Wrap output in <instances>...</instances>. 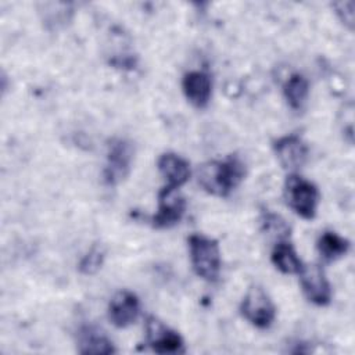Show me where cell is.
<instances>
[{"mask_svg":"<svg viewBox=\"0 0 355 355\" xmlns=\"http://www.w3.org/2000/svg\"><path fill=\"white\" fill-rule=\"evenodd\" d=\"M176 190L165 186L158 193V212L153 216L155 227H171L182 219L186 201Z\"/></svg>","mask_w":355,"mask_h":355,"instance_id":"cell-7","label":"cell"},{"mask_svg":"<svg viewBox=\"0 0 355 355\" xmlns=\"http://www.w3.org/2000/svg\"><path fill=\"white\" fill-rule=\"evenodd\" d=\"M272 262L283 273H298L302 268V262L297 257L295 250L290 243H279L272 252Z\"/></svg>","mask_w":355,"mask_h":355,"instance_id":"cell-16","label":"cell"},{"mask_svg":"<svg viewBox=\"0 0 355 355\" xmlns=\"http://www.w3.org/2000/svg\"><path fill=\"white\" fill-rule=\"evenodd\" d=\"M190 259L194 272L207 282H215L220 272V251L215 240L193 234L189 239Z\"/></svg>","mask_w":355,"mask_h":355,"instance_id":"cell-2","label":"cell"},{"mask_svg":"<svg viewBox=\"0 0 355 355\" xmlns=\"http://www.w3.org/2000/svg\"><path fill=\"white\" fill-rule=\"evenodd\" d=\"M133 159V146L125 139H114L108 144L107 164L104 168V182L115 186L122 182L129 171Z\"/></svg>","mask_w":355,"mask_h":355,"instance_id":"cell-4","label":"cell"},{"mask_svg":"<svg viewBox=\"0 0 355 355\" xmlns=\"http://www.w3.org/2000/svg\"><path fill=\"white\" fill-rule=\"evenodd\" d=\"M318 250L326 262H331L347 254L349 250V243L337 233L324 232L318 240Z\"/></svg>","mask_w":355,"mask_h":355,"instance_id":"cell-14","label":"cell"},{"mask_svg":"<svg viewBox=\"0 0 355 355\" xmlns=\"http://www.w3.org/2000/svg\"><path fill=\"white\" fill-rule=\"evenodd\" d=\"M147 343L158 354L184 352L182 337L154 318L147 319Z\"/></svg>","mask_w":355,"mask_h":355,"instance_id":"cell-8","label":"cell"},{"mask_svg":"<svg viewBox=\"0 0 355 355\" xmlns=\"http://www.w3.org/2000/svg\"><path fill=\"white\" fill-rule=\"evenodd\" d=\"M245 175L244 164L237 157L209 161L198 169V183L209 194L226 197Z\"/></svg>","mask_w":355,"mask_h":355,"instance_id":"cell-1","label":"cell"},{"mask_svg":"<svg viewBox=\"0 0 355 355\" xmlns=\"http://www.w3.org/2000/svg\"><path fill=\"white\" fill-rule=\"evenodd\" d=\"M243 316L259 329H268L275 319V305L263 288L252 286L241 302Z\"/></svg>","mask_w":355,"mask_h":355,"instance_id":"cell-5","label":"cell"},{"mask_svg":"<svg viewBox=\"0 0 355 355\" xmlns=\"http://www.w3.org/2000/svg\"><path fill=\"white\" fill-rule=\"evenodd\" d=\"M80 354H112L115 348L111 340L94 327H83L78 334Z\"/></svg>","mask_w":355,"mask_h":355,"instance_id":"cell-13","label":"cell"},{"mask_svg":"<svg viewBox=\"0 0 355 355\" xmlns=\"http://www.w3.org/2000/svg\"><path fill=\"white\" fill-rule=\"evenodd\" d=\"M284 196L287 204L304 219H313L319 202L316 186L298 175H290L286 179Z\"/></svg>","mask_w":355,"mask_h":355,"instance_id":"cell-3","label":"cell"},{"mask_svg":"<svg viewBox=\"0 0 355 355\" xmlns=\"http://www.w3.org/2000/svg\"><path fill=\"white\" fill-rule=\"evenodd\" d=\"M284 97L293 110H301L309 93L308 80L301 73L291 75L283 86Z\"/></svg>","mask_w":355,"mask_h":355,"instance_id":"cell-15","label":"cell"},{"mask_svg":"<svg viewBox=\"0 0 355 355\" xmlns=\"http://www.w3.org/2000/svg\"><path fill=\"white\" fill-rule=\"evenodd\" d=\"M354 1H338L333 4V8L336 10V14L338 15V18L341 19V22L344 25H347L349 29L354 28Z\"/></svg>","mask_w":355,"mask_h":355,"instance_id":"cell-18","label":"cell"},{"mask_svg":"<svg viewBox=\"0 0 355 355\" xmlns=\"http://www.w3.org/2000/svg\"><path fill=\"white\" fill-rule=\"evenodd\" d=\"M183 92L186 98L197 108H204L211 98L212 82L208 73L191 71L183 78Z\"/></svg>","mask_w":355,"mask_h":355,"instance_id":"cell-11","label":"cell"},{"mask_svg":"<svg viewBox=\"0 0 355 355\" xmlns=\"http://www.w3.org/2000/svg\"><path fill=\"white\" fill-rule=\"evenodd\" d=\"M104 262V250L101 245H93L92 250L80 259L79 270L83 275L96 273Z\"/></svg>","mask_w":355,"mask_h":355,"instance_id":"cell-17","label":"cell"},{"mask_svg":"<svg viewBox=\"0 0 355 355\" xmlns=\"http://www.w3.org/2000/svg\"><path fill=\"white\" fill-rule=\"evenodd\" d=\"M140 312L139 298L130 291L116 293L108 305V318L116 327H128L132 324Z\"/></svg>","mask_w":355,"mask_h":355,"instance_id":"cell-9","label":"cell"},{"mask_svg":"<svg viewBox=\"0 0 355 355\" xmlns=\"http://www.w3.org/2000/svg\"><path fill=\"white\" fill-rule=\"evenodd\" d=\"M158 169L166 180V187L178 189L190 178L189 162L175 153H165L158 159Z\"/></svg>","mask_w":355,"mask_h":355,"instance_id":"cell-12","label":"cell"},{"mask_svg":"<svg viewBox=\"0 0 355 355\" xmlns=\"http://www.w3.org/2000/svg\"><path fill=\"white\" fill-rule=\"evenodd\" d=\"M301 287L306 298L316 305H327L331 300V288L320 265H302L298 272Z\"/></svg>","mask_w":355,"mask_h":355,"instance_id":"cell-6","label":"cell"},{"mask_svg":"<svg viewBox=\"0 0 355 355\" xmlns=\"http://www.w3.org/2000/svg\"><path fill=\"white\" fill-rule=\"evenodd\" d=\"M275 153L284 169L295 171L301 168L308 158L305 143L294 135L284 136L275 143Z\"/></svg>","mask_w":355,"mask_h":355,"instance_id":"cell-10","label":"cell"}]
</instances>
